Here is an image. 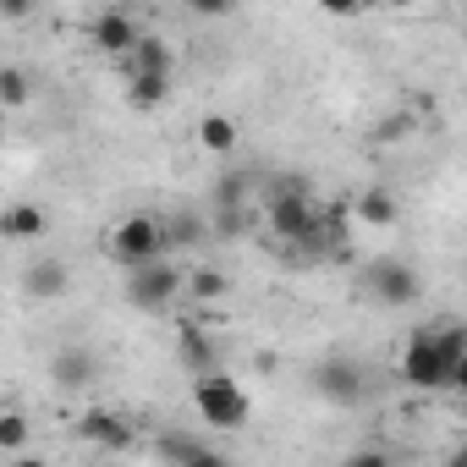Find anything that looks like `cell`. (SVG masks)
Wrapping results in <instances>:
<instances>
[{"instance_id": "obj_1", "label": "cell", "mask_w": 467, "mask_h": 467, "mask_svg": "<svg viewBox=\"0 0 467 467\" xmlns=\"http://www.w3.org/2000/svg\"><path fill=\"white\" fill-rule=\"evenodd\" d=\"M401 379L412 390H456V385H467V330L456 319L412 330L407 352H401Z\"/></svg>"}, {"instance_id": "obj_2", "label": "cell", "mask_w": 467, "mask_h": 467, "mask_svg": "<svg viewBox=\"0 0 467 467\" xmlns=\"http://www.w3.org/2000/svg\"><path fill=\"white\" fill-rule=\"evenodd\" d=\"M192 407H198V418H203L209 429H220V434L243 429V423H248V412H254L248 390L231 379L225 368H209V374H198V379H192Z\"/></svg>"}, {"instance_id": "obj_3", "label": "cell", "mask_w": 467, "mask_h": 467, "mask_svg": "<svg viewBox=\"0 0 467 467\" xmlns=\"http://www.w3.org/2000/svg\"><path fill=\"white\" fill-rule=\"evenodd\" d=\"M110 254H116L121 270H138V265L165 259V225H160V214H127L116 225V237H110Z\"/></svg>"}, {"instance_id": "obj_4", "label": "cell", "mask_w": 467, "mask_h": 467, "mask_svg": "<svg viewBox=\"0 0 467 467\" xmlns=\"http://www.w3.org/2000/svg\"><path fill=\"white\" fill-rule=\"evenodd\" d=\"M270 231L281 243H314L319 237V209L308 203L303 182H281L270 198Z\"/></svg>"}, {"instance_id": "obj_5", "label": "cell", "mask_w": 467, "mask_h": 467, "mask_svg": "<svg viewBox=\"0 0 467 467\" xmlns=\"http://www.w3.org/2000/svg\"><path fill=\"white\" fill-rule=\"evenodd\" d=\"M314 390L325 401H336V407H358L368 396V368L358 358H347V352H330V358L314 363Z\"/></svg>"}, {"instance_id": "obj_6", "label": "cell", "mask_w": 467, "mask_h": 467, "mask_svg": "<svg viewBox=\"0 0 467 467\" xmlns=\"http://www.w3.org/2000/svg\"><path fill=\"white\" fill-rule=\"evenodd\" d=\"M176 292H182V270H176V265H165V259L127 270V303H132V308H143V314L171 308V303H176Z\"/></svg>"}, {"instance_id": "obj_7", "label": "cell", "mask_w": 467, "mask_h": 467, "mask_svg": "<svg viewBox=\"0 0 467 467\" xmlns=\"http://www.w3.org/2000/svg\"><path fill=\"white\" fill-rule=\"evenodd\" d=\"M368 292H374L385 308H407V303H418V275H412L401 259H374V265H368Z\"/></svg>"}, {"instance_id": "obj_8", "label": "cell", "mask_w": 467, "mask_h": 467, "mask_svg": "<svg viewBox=\"0 0 467 467\" xmlns=\"http://www.w3.org/2000/svg\"><path fill=\"white\" fill-rule=\"evenodd\" d=\"M72 434H78V440H94V445H105V451H132V445H138L132 423H127V418H116V412H105V407L83 412V418L72 423Z\"/></svg>"}, {"instance_id": "obj_9", "label": "cell", "mask_w": 467, "mask_h": 467, "mask_svg": "<svg viewBox=\"0 0 467 467\" xmlns=\"http://www.w3.org/2000/svg\"><path fill=\"white\" fill-rule=\"evenodd\" d=\"M160 456H165L171 467H237L225 451H214V445H203V440H187V434H160Z\"/></svg>"}, {"instance_id": "obj_10", "label": "cell", "mask_w": 467, "mask_h": 467, "mask_svg": "<svg viewBox=\"0 0 467 467\" xmlns=\"http://www.w3.org/2000/svg\"><path fill=\"white\" fill-rule=\"evenodd\" d=\"M23 292H28L34 303H56V297H67V292H72V265H61V259H39V265H28V270H23Z\"/></svg>"}, {"instance_id": "obj_11", "label": "cell", "mask_w": 467, "mask_h": 467, "mask_svg": "<svg viewBox=\"0 0 467 467\" xmlns=\"http://www.w3.org/2000/svg\"><path fill=\"white\" fill-rule=\"evenodd\" d=\"M50 379H56L61 390H88V385L99 379V363H94L88 347H61V352L50 358Z\"/></svg>"}, {"instance_id": "obj_12", "label": "cell", "mask_w": 467, "mask_h": 467, "mask_svg": "<svg viewBox=\"0 0 467 467\" xmlns=\"http://www.w3.org/2000/svg\"><path fill=\"white\" fill-rule=\"evenodd\" d=\"M143 34H138V23H132V12H99L94 17V45L105 50V56H132V45H138Z\"/></svg>"}, {"instance_id": "obj_13", "label": "cell", "mask_w": 467, "mask_h": 467, "mask_svg": "<svg viewBox=\"0 0 467 467\" xmlns=\"http://www.w3.org/2000/svg\"><path fill=\"white\" fill-rule=\"evenodd\" d=\"M45 231H50V214L39 203H6L0 209V237L6 243H34V237H45Z\"/></svg>"}, {"instance_id": "obj_14", "label": "cell", "mask_w": 467, "mask_h": 467, "mask_svg": "<svg viewBox=\"0 0 467 467\" xmlns=\"http://www.w3.org/2000/svg\"><path fill=\"white\" fill-rule=\"evenodd\" d=\"M347 209H352V220H363V225H396V220H401V203H396L390 187H363Z\"/></svg>"}, {"instance_id": "obj_15", "label": "cell", "mask_w": 467, "mask_h": 467, "mask_svg": "<svg viewBox=\"0 0 467 467\" xmlns=\"http://www.w3.org/2000/svg\"><path fill=\"white\" fill-rule=\"evenodd\" d=\"M237 143H243V127L231 121V116H220V110H214V116H203V121H198V149H203V154H231Z\"/></svg>"}, {"instance_id": "obj_16", "label": "cell", "mask_w": 467, "mask_h": 467, "mask_svg": "<svg viewBox=\"0 0 467 467\" xmlns=\"http://www.w3.org/2000/svg\"><path fill=\"white\" fill-rule=\"evenodd\" d=\"M127 61H132V78H171V61L176 56H171L165 39H138Z\"/></svg>"}, {"instance_id": "obj_17", "label": "cell", "mask_w": 467, "mask_h": 467, "mask_svg": "<svg viewBox=\"0 0 467 467\" xmlns=\"http://www.w3.org/2000/svg\"><path fill=\"white\" fill-rule=\"evenodd\" d=\"M28 440H34V418H28L23 407H0V451H6V456H23Z\"/></svg>"}, {"instance_id": "obj_18", "label": "cell", "mask_w": 467, "mask_h": 467, "mask_svg": "<svg viewBox=\"0 0 467 467\" xmlns=\"http://www.w3.org/2000/svg\"><path fill=\"white\" fill-rule=\"evenodd\" d=\"M34 105V78L23 67H0V110H28Z\"/></svg>"}, {"instance_id": "obj_19", "label": "cell", "mask_w": 467, "mask_h": 467, "mask_svg": "<svg viewBox=\"0 0 467 467\" xmlns=\"http://www.w3.org/2000/svg\"><path fill=\"white\" fill-rule=\"evenodd\" d=\"M182 363L192 368V379L214 368V341H209V336H203L198 325H187V330H182Z\"/></svg>"}, {"instance_id": "obj_20", "label": "cell", "mask_w": 467, "mask_h": 467, "mask_svg": "<svg viewBox=\"0 0 467 467\" xmlns=\"http://www.w3.org/2000/svg\"><path fill=\"white\" fill-rule=\"evenodd\" d=\"M254 192V176L248 171H231V176H220V187H214V198H220V214H243V198Z\"/></svg>"}, {"instance_id": "obj_21", "label": "cell", "mask_w": 467, "mask_h": 467, "mask_svg": "<svg viewBox=\"0 0 467 467\" xmlns=\"http://www.w3.org/2000/svg\"><path fill=\"white\" fill-rule=\"evenodd\" d=\"M127 99H132L138 110H160V105L171 99V78H132V83H127Z\"/></svg>"}, {"instance_id": "obj_22", "label": "cell", "mask_w": 467, "mask_h": 467, "mask_svg": "<svg viewBox=\"0 0 467 467\" xmlns=\"http://www.w3.org/2000/svg\"><path fill=\"white\" fill-rule=\"evenodd\" d=\"M182 286H187L198 303H214V297H225V275H220V270H192V275H182Z\"/></svg>"}, {"instance_id": "obj_23", "label": "cell", "mask_w": 467, "mask_h": 467, "mask_svg": "<svg viewBox=\"0 0 467 467\" xmlns=\"http://www.w3.org/2000/svg\"><path fill=\"white\" fill-rule=\"evenodd\" d=\"M341 467H396V456H390V451H379V445H363V451H352Z\"/></svg>"}, {"instance_id": "obj_24", "label": "cell", "mask_w": 467, "mask_h": 467, "mask_svg": "<svg viewBox=\"0 0 467 467\" xmlns=\"http://www.w3.org/2000/svg\"><path fill=\"white\" fill-rule=\"evenodd\" d=\"M407 127H412L407 116H390V121H379V132H374V138H379V143H401V138H407Z\"/></svg>"}, {"instance_id": "obj_25", "label": "cell", "mask_w": 467, "mask_h": 467, "mask_svg": "<svg viewBox=\"0 0 467 467\" xmlns=\"http://www.w3.org/2000/svg\"><path fill=\"white\" fill-rule=\"evenodd\" d=\"M12 467H50L45 456H34V451H23V456H12Z\"/></svg>"}, {"instance_id": "obj_26", "label": "cell", "mask_w": 467, "mask_h": 467, "mask_svg": "<svg viewBox=\"0 0 467 467\" xmlns=\"http://www.w3.org/2000/svg\"><path fill=\"white\" fill-rule=\"evenodd\" d=\"M445 467H467V456H462V451H456V456H451V462H445Z\"/></svg>"}]
</instances>
